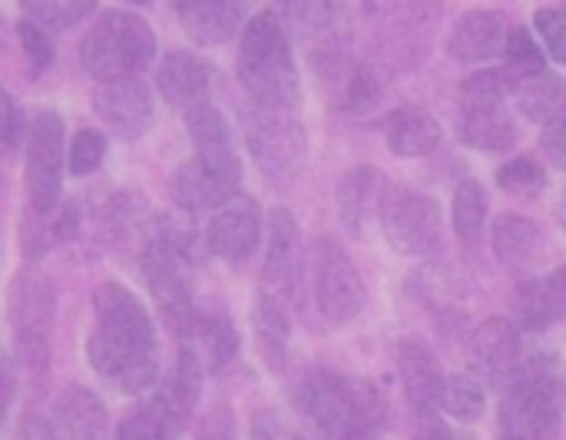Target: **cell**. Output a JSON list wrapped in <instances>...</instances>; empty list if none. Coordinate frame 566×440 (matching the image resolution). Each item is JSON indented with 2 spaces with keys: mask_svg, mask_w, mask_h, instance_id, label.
Returning <instances> with one entry per match:
<instances>
[{
  "mask_svg": "<svg viewBox=\"0 0 566 440\" xmlns=\"http://www.w3.org/2000/svg\"><path fill=\"white\" fill-rule=\"evenodd\" d=\"M378 96L381 93H378V83H375L371 70L368 66H355L348 73V83H345V103H348V109H355V113L371 109L378 103Z\"/></svg>",
  "mask_w": 566,
  "mask_h": 440,
  "instance_id": "37",
  "label": "cell"
},
{
  "mask_svg": "<svg viewBox=\"0 0 566 440\" xmlns=\"http://www.w3.org/2000/svg\"><path fill=\"white\" fill-rule=\"evenodd\" d=\"M10 322L17 335V352L23 368H46V332L53 322V289L43 275L23 272L13 282L10 295Z\"/></svg>",
  "mask_w": 566,
  "mask_h": 440,
  "instance_id": "13",
  "label": "cell"
},
{
  "mask_svg": "<svg viewBox=\"0 0 566 440\" xmlns=\"http://www.w3.org/2000/svg\"><path fill=\"white\" fill-rule=\"evenodd\" d=\"M20 40H23V50H27V56H30V63H33V70L40 73V70H46L50 63H53V43H50V33L46 30H40L33 20H20Z\"/></svg>",
  "mask_w": 566,
  "mask_h": 440,
  "instance_id": "38",
  "label": "cell"
},
{
  "mask_svg": "<svg viewBox=\"0 0 566 440\" xmlns=\"http://www.w3.org/2000/svg\"><path fill=\"white\" fill-rule=\"evenodd\" d=\"M295 408L332 440H355L361 434H378L381 401L328 368H308L295 381Z\"/></svg>",
  "mask_w": 566,
  "mask_h": 440,
  "instance_id": "3",
  "label": "cell"
},
{
  "mask_svg": "<svg viewBox=\"0 0 566 440\" xmlns=\"http://www.w3.org/2000/svg\"><path fill=\"white\" fill-rule=\"evenodd\" d=\"M86 13H93V3H76V0H43V3H27L23 7V17L33 20L40 30L46 33H60L66 27H73L76 20H83Z\"/></svg>",
  "mask_w": 566,
  "mask_h": 440,
  "instance_id": "34",
  "label": "cell"
},
{
  "mask_svg": "<svg viewBox=\"0 0 566 440\" xmlns=\"http://www.w3.org/2000/svg\"><path fill=\"white\" fill-rule=\"evenodd\" d=\"M106 156V136L96 133V129H80L73 136V146H70V172L73 176H90L99 169Z\"/></svg>",
  "mask_w": 566,
  "mask_h": 440,
  "instance_id": "35",
  "label": "cell"
},
{
  "mask_svg": "<svg viewBox=\"0 0 566 440\" xmlns=\"http://www.w3.org/2000/svg\"><path fill=\"white\" fill-rule=\"evenodd\" d=\"M534 23L547 43V53L557 63H566V7H541Z\"/></svg>",
  "mask_w": 566,
  "mask_h": 440,
  "instance_id": "36",
  "label": "cell"
},
{
  "mask_svg": "<svg viewBox=\"0 0 566 440\" xmlns=\"http://www.w3.org/2000/svg\"><path fill=\"white\" fill-rule=\"evenodd\" d=\"M252 440H305L279 411H259L252 421Z\"/></svg>",
  "mask_w": 566,
  "mask_h": 440,
  "instance_id": "39",
  "label": "cell"
},
{
  "mask_svg": "<svg viewBox=\"0 0 566 440\" xmlns=\"http://www.w3.org/2000/svg\"><path fill=\"white\" fill-rule=\"evenodd\" d=\"M192 338L202 345L206 362H209L212 371H222L235 358V352H239V335H235L232 322L222 318V315H199Z\"/></svg>",
  "mask_w": 566,
  "mask_h": 440,
  "instance_id": "30",
  "label": "cell"
},
{
  "mask_svg": "<svg viewBox=\"0 0 566 440\" xmlns=\"http://www.w3.org/2000/svg\"><path fill=\"white\" fill-rule=\"evenodd\" d=\"M259 239H262V212L249 196H235L229 206L212 212L206 226V249L232 265L245 262L259 249Z\"/></svg>",
  "mask_w": 566,
  "mask_h": 440,
  "instance_id": "15",
  "label": "cell"
},
{
  "mask_svg": "<svg viewBox=\"0 0 566 440\" xmlns=\"http://www.w3.org/2000/svg\"><path fill=\"white\" fill-rule=\"evenodd\" d=\"M514 27L501 10H468L448 36V53L461 63H488L507 56Z\"/></svg>",
  "mask_w": 566,
  "mask_h": 440,
  "instance_id": "16",
  "label": "cell"
},
{
  "mask_svg": "<svg viewBox=\"0 0 566 440\" xmlns=\"http://www.w3.org/2000/svg\"><path fill=\"white\" fill-rule=\"evenodd\" d=\"M507 83L501 73H478L468 76L461 86V123L458 133L468 146L504 153L517 143V126L507 113Z\"/></svg>",
  "mask_w": 566,
  "mask_h": 440,
  "instance_id": "7",
  "label": "cell"
},
{
  "mask_svg": "<svg viewBox=\"0 0 566 440\" xmlns=\"http://www.w3.org/2000/svg\"><path fill=\"white\" fill-rule=\"evenodd\" d=\"M189 415H182L176 405H169L159 391L146 405H139L123 425L116 440H179Z\"/></svg>",
  "mask_w": 566,
  "mask_h": 440,
  "instance_id": "26",
  "label": "cell"
},
{
  "mask_svg": "<svg viewBox=\"0 0 566 440\" xmlns=\"http://www.w3.org/2000/svg\"><path fill=\"white\" fill-rule=\"evenodd\" d=\"M156 56V36L139 13L103 10L80 40V63L99 83L139 76Z\"/></svg>",
  "mask_w": 566,
  "mask_h": 440,
  "instance_id": "4",
  "label": "cell"
},
{
  "mask_svg": "<svg viewBox=\"0 0 566 440\" xmlns=\"http://www.w3.org/2000/svg\"><path fill=\"white\" fill-rule=\"evenodd\" d=\"M564 375L557 365L534 362L501 398V431L507 440H554L564 421Z\"/></svg>",
  "mask_w": 566,
  "mask_h": 440,
  "instance_id": "5",
  "label": "cell"
},
{
  "mask_svg": "<svg viewBox=\"0 0 566 440\" xmlns=\"http://www.w3.org/2000/svg\"><path fill=\"white\" fill-rule=\"evenodd\" d=\"M381 229L388 245L401 255H431L444 242V216L438 199L411 189H398L388 196Z\"/></svg>",
  "mask_w": 566,
  "mask_h": 440,
  "instance_id": "10",
  "label": "cell"
},
{
  "mask_svg": "<svg viewBox=\"0 0 566 440\" xmlns=\"http://www.w3.org/2000/svg\"><path fill=\"white\" fill-rule=\"evenodd\" d=\"M497 182L504 192L517 196V199H537L547 189V172L537 159L531 156H517L511 163H504L497 169Z\"/></svg>",
  "mask_w": 566,
  "mask_h": 440,
  "instance_id": "33",
  "label": "cell"
},
{
  "mask_svg": "<svg viewBox=\"0 0 566 440\" xmlns=\"http://www.w3.org/2000/svg\"><path fill=\"white\" fill-rule=\"evenodd\" d=\"M398 368H401V385H405L408 405L415 408L418 421L431 418V411L438 408L441 388H444V375H441L434 352L424 342L408 338L398 345Z\"/></svg>",
  "mask_w": 566,
  "mask_h": 440,
  "instance_id": "20",
  "label": "cell"
},
{
  "mask_svg": "<svg viewBox=\"0 0 566 440\" xmlns=\"http://www.w3.org/2000/svg\"><path fill=\"white\" fill-rule=\"evenodd\" d=\"M491 242H494V255L511 265V269H524L531 262L541 259L544 252V229L524 216H501L491 229Z\"/></svg>",
  "mask_w": 566,
  "mask_h": 440,
  "instance_id": "25",
  "label": "cell"
},
{
  "mask_svg": "<svg viewBox=\"0 0 566 440\" xmlns=\"http://www.w3.org/2000/svg\"><path fill=\"white\" fill-rule=\"evenodd\" d=\"M507 90L517 96V103L524 106V113L537 123H554L566 106V90L557 76H551L547 70L537 73V76H524V80H514L507 83Z\"/></svg>",
  "mask_w": 566,
  "mask_h": 440,
  "instance_id": "28",
  "label": "cell"
},
{
  "mask_svg": "<svg viewBox=\"0 0 566 440\" xmlns=\"http://www.w3.org/2000/svg\"><path fill=\"white\" fill-rule=\"evenodd\" d=\"M93 109L96 116L119 136H139L153 123L156 103L153 90L139 76L109 80L93 90Z\"/></svg>",
  "mask_w": 566,
  "mask_h": 440,
  "instance_id": "17",
  "label": "cell"
},
{
  "mask_svg": "<svg viewBox=\"0 0 566 440\" xmlns=\"http://www.w3.org/2000/svg\"><path fill=\"white\" fill-rule=\"evenodd\" d=\"M544 149L554 156V163H560L566 169V106L564 113L547 126V133H544Z\"/></svg>",
  "mask_w": 566,
  "mask_h": 440,
  "instance_id": "42",
  "label": "cell"
},
{
  "mask_svg": "<svg viewBox=\"0 0 566 440\" xmlns=\"http://www.w3.org/2000/svg\"><path fill=\"white\" fill-rule=\"evenodd\" d=\"M245 3H229V0H189L176 7V17L182 30L202 43V46H219L232 40L239 30H245Z\"/></svg>",
  "mask_w": 566,
  "mask_h": 440,
  "instance_id": "23",
  "label": "cell"
},
{
  "mask_svg": "<svg viewBox=\"0 0 566 440\" xmlns=\"http://www.w3.org/2000/svg\"><path fill=\"white\" fill-rule=\"evenodd\" d=\"M388 202V182L378 169L371 166H355L352 172L342 176L338 182V212L348 232L365 235L375 216L385 212Z\"/></svg>",
  "mask_w": 566,
  "mask_h": 440,
  "instance_id": "21",
  "label": "cell"
},
{
  "mask_svg": "<svg viewBox=\"0 0 566 440\" xmlns=\"http://www.w3.org/2000/svg\"><path fill=\"white\" fill-rule=\"evenodd\" d=\"M385 139L395 156L418 159L441 143V126L424 106H398L385 119Z\"/></svg>",
  "mask_w": 566,
  "mask_h": 440,
  "instance_id": "24",
  "label": "cell"
},
{
  "mask_svg": "<svg viewBox=\"0 0 566 440\" xmlns=\"http://www.w3.org/2000/svg\"><path fill=\"white\" fill-rule=\"evenodd\" d=\"M17 440H60V438H56L53 425H46L43 418L30 415V418H23V421H20V428H17Z\"/></svg>",
  "mask_w": 566,
  "mask_h": 440,
  "instance_id": "43",
  "label": "cell"
},
{
  "mask_svg": "<svg viewBox=\"0 0 566 440\" xmlns=\"http://www.w3.org/2000/svg\"><path fill=\"white\" fill-rule=\"evenodd\" d=\"M560 219L566 222V196H564V202H560Z\"/></svg>",
  "mask_w": 566,
  "mask_h": 440,
  "instance_id": "44",
  "label": "cell"
},
{
  "mask_svg": "<svg viewBox=\"0 0 566 440\" xmlns=\"http://www.w3.org/2000/svg\"><path fill=\"white\" fill-rule=\"evenodd\" d=\"M242 123H245L249 149L259 159L262 172L275 186L289 189L305 166V133L302 123L295 119V109H272V106L249 103Z\"/></svg>",
  "mask_w": 566,
  "mask_h": 440,
  "instance_id": "6",
  "label": "cell"
},
{
  "mask_svg": "<svg viewBox=\"0 0 566 440\" xmlns=\"http://www.w3.org/2000/svg\"><path fill=\"white\" fill-rule=\"evenodd\" d=\"M0 116H3V126H0V133H3V149L13 153L23 133H20V113H17V106H13V99H10L7 93H3V99H0Z\"/></svg>",
  "mask_w": 566,
  "mask_h": 440,
  "instance_id": "41",
  "label": "cell"
},
{
  "mask_svg": "<svg viewBox=\"0 0 566 440\" xmlns=\"http://www.w3.org/2000/svg\"><path fill=\"white\" fill-rule=\"evenodd\" d=\"M63 119L36 113L27 136V196L36 216H50L63 186Z\"/></svg>",
  "mask_w": 566,
  "mask_h": 440,
  "instance_id": "11",
  "label": "cell"
},
{
  "mask_svg": "<svg viewBox=\"0 0 566 440\" xmlns=\"http://www.w3.org/2000/svg\"><path fill=\"white\" fill-rule=\"evenodd\" d=\"M196 440H239L232 411H229V408H212V411L202 418V425H199V431H196Z\"/></svg>",
  "mask_w": 566,
  "mask_h": 440,
  "instance_id": "40",
  "label": "cell"
},
{
  "mask_svg": "<svg viewBox=\"0 0 566 440\" xmlns=\"http://www.w3.org/2000/svg\"><path fill=\"white\" fill-rule=\"evenodd\" d=\"M302 272H305V245L302 229L289 209H272L269 216V239H265V269L262 279L275 298L295 302L302 298Z\"/></svg>",
  "mask_w": 566,
  "mask_h": 440,
  "instance_id": "14",
  "label": "cell"
},
{
  "mask_svg": "<svg viewBox=\"0 0 566 440\" xmlns=\"http://www.w3.org/2000/svg\"><path fill=\"white\" fill-rule=\"evenodd\" d=\"M186 129L192 136L196 146V163L232 196H239V182H242V163L235 153V136L229 119L222 116L219 106L196 103L192 109H186Z\"/></svg>",
  "mask_w": 566,
  "mask_h": 440,
  "instance_id": "12",
  "label": "cell"
},
{
  "mask_svg": "<svg viewBox=\"0 0 566 440\" xmlns=\"http://www.w3.org/2000/svg\"><path fill=\"white\" fill-rule=\"evenodd\" d=\"M90 362L96 375L123 395H143L159 381L156 332L139 298L119 282H103L93 295Z\"/></svg>",
  "mask_w": 566,
  "mask_h": 440,
  "instance_id": "1",
  "label": "cell"
},
{
  "mask_svg": "<svg viewBox=\"0 0 566 440\" xmlns=\"http://www.w3.org/2000/svg\"><path fill=\"white\" fill-rule=\"evenodd\" d=\"M212 80H216L212 63H206L202 56L186 53V50L166 53L159 63V76H156L163 99L169 106H179V109H192L196 103H206Z\"/></svg>",
  "mask_w": 566,
  "mask_h": 440,
  "instance_id": "19",
  "label": "cell"
},
{
  "mask_svg": "<svg viewBox=\"0 0 566 440\" xmlns=\"http://www.w3.org/2000/svg\"><path fill=\"white\" fill-rule=\"evenodd\" d=\"M239 80L249 93V103L272 109L298 106V73L285 27L272 10H262L249 20L239 43Z\"/></svg>",
  "mask_w": 566,
  "mask_h": 440,
  "instance_id": "2",
  "label": "cell"
},
{
  "mask_svg": "<svg viewBox=\"0 0 566 440\" xmlns=\"http://www.w3.org/2000/svg\"><path fill=\"white\" fill-rule=\"evenodd\" d=\"M521 315L531 328H547L554 322L566 318V265H560L557 272L531 282L521 292Z\"/></svg>",
  "mask_w": 566,
  "mask_h": 440,
  "instance_id": "27",
  "label": "cell"
},
{
  "mask_svg": "<svg viewBox=\"0 0 566 440\" xmlns=\"http://www.w3.org/2000/svg\"><path fill=\"white\" fill-rule=\"evenodd\" d=\"M255 328H259V342H262V355L269 358V365L275 371L285 368V345H289V312L285 302L275 295H262L259 308H255Z\"/></svg>",
  "mask_w": 566,
  "mask_h": 440,
  "instance_id": "29",
  "label": "cell"
},
{
  "mask_svg": "<svg viewBox=\"0 0 566 440\" xmlns=\"http://www.w3.org/2000/svg\"><path fill=\"white\" fill-rule=\"evenodd\" d=\"M451 222H454V232L468 242H474L488 222V192L481 182L474 179H464L454 192V209H451Z\"/></svg>",
  "mask_w": 566,
  "mask_h": 440,
  "instance_id": "31",
  "label": "cell"
},
{
  "mask_svg": "<svg viewBox=\"0 0 566 440\" xmlns=\"http://www.w3.org/2000/svg\"><path fill=\"white\" fill-rule=\"evenodd\" d=\"M53 431L60 440H106L109 415L90 388L70 385L53 405Z\"/></svg>",
  "mask_w": 566,
  "mask_h": 440,
  "instance_id": "22",
  "label": "cell"
},
{
  "mask_svg": "<svg viewBox=\"0 0 566 440\" xmlns=\"http://www.w3.org/2000/svg\"><path fill=\"white\" fill-rule=\"evenodd\" d=\"M474 368L484 381L507 388L521 371V332L507 318H491L478 328L474 345H471Z\"/></svg>",
  "mask_w": 566,
  "mask_h": 440,
  "instance_id": "18",
  "label": "cell"
},
{
  "mask_svg": "<svg viewBox=\"0 0 566 440\" xmlns=\"http://www.w3.org/2000/svg\"><path fill=\"white\" fill-rule=\"evenodd\" d=\"M438 408L454 421H478L484 415V388L468 375L444 378Z\"/></svg>",
  "mask_w": 566,
  "mask_h": 440,
  "instance_id": "32",
  "label": "cell"
},
{
  "mask_svg": "<svg viewBox=\"0 0 566 440\" xmlns=\"http://www.w3.org/2000/svg\"><path fill=\"white\" fill-rule=\"evenodd\" d=\"M312 285H315L318 312L332 325H348L365 308V282H361L352 255L328 235H322L315 242Z\"/></svg>",
  "mask_w": 566,
  "mask_h": 440,
  "instance_id": "9",
  "label": "cell"
},
{
  "mask_svg": "<svg viewBox=\"0 0 566 440\" xmlns=\"http://www.w3.org/2000/svg\"><path fill=\"white\" fill-rule=\"evenodd\" d=\"M143 272L149 282V292L163 312V322L176 332V335H192L196 332V308H192V295H189V282L182 275V255L176 252V245L169 242L163 222L156 226V232L146 242L143 252Z\"/></svg>",
  "mask_w": 566,
  "mask_h": 440,
  "instance_id": "8",
  "label": "cell"
}]
</instances>
